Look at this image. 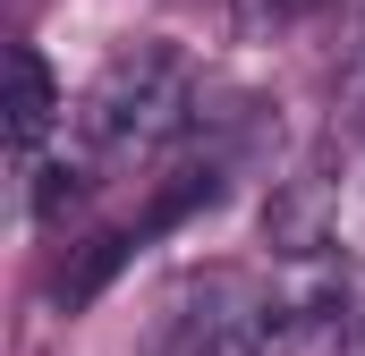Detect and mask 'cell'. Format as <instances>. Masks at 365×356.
Returning <instances> with one entry per match:
<instances>
[{"label":"cell","instance_id":"2","mask_svg":"<svg viewBox=\"0 0 365 356\" xmlns=\"http://www.w3.org/2000/svg\"><path fill=\"white\" fill-rule=\"evenodd\" d=\"M51 127H60V77L43 68L34 43H9V153H17V170H34Z\"/></svg>","mask_w":365,"mask_h":356},{"label":"cell","instance_id":"1","mask_svg":"<svg viewBox=\"0 0 365 356\" xmlns=\"http://www.w3.org/2000/svg\"><path fill=\"white\" fill-rule=\"evenodd\" d=\"M187 102H195V77L179 51H128V60H110V77L86 102V145L93 153H153L162 136L187 127Z\"/></svg>","mask_w":365,"mask_h":356}]
</instances>
